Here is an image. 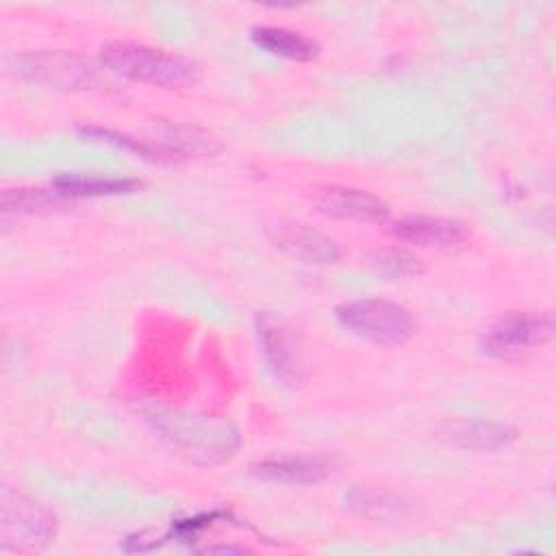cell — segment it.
<instances>
[{"instance_id":"cell-1","label":"cell","mask_w":556,"mask_h":556,"mask_svg":"<svg viewBox=\"0 0 556 556\" xmlns=\"http://www.w3.org/2000/svg\"><path fill=\"white\" fill-rule=\"evenodd\" d=\"M102 65L111 72L148 85L182 87L195 83L198 67L193 61L143 43L111 41L100 52Z\"/></svg>"},{"instance_id":"cell-2","label":"cell","mask_w":556,"mask_h":556,"mask_svg":"<svg viewBox=\"0 0 556 556\" xmlns=\"http://www.w3.org/2000/svg\"><path fill=\"white\" fill-rule=\"evenodd\" d=\"M337 319L350 332L380 345H400L415 332L413 315L389 300L363 298L337 306Z\"/></svg>"},{"instance_id":"cell-3","label":"cell","mask_w":556,"mask_h":556,"mask_svg":"<svg viewBox=\"0 0 556 556\" xmlns=\"http://www.w3.org/2000/svg\"><path fill=\"white\" fill-rule=\"evenodd\" d=\"M154 424L172 443L189 456H202V463L208 465L228 458L239 443L237 432L222 421L211 424L189 415H159Z\"/></svg>"},{"instance_id":"cell-4","label":"cell","mask_w":556,"mask_h":556,"mask_svg":"<svg viewBox=\"0 0 556 556\" xmlns=\"http://www.w3.org/2000/svg\"><path fill=\"white\" fill-rule=\"evenodd\" d=\"M261 352L276 376L287 387H300L306 378L304 350L298 332L278 315L263 311L254 317Z\"/></svg>"},{"instance_id":"cell-5","label":"cell","mask_w":556,"mask_h":556,"mask_svg":"<svg viewBox=\"0 0 556 556\" xmlns=\"http://www.w3.org/2000/svg\"><path fill=\"white\" fill-rule=\"evenodd\" d=\"M554 332L549 313H508L493 321L482 337V352L493 358H513L545 343Z\"/></svg>"},{"instance_id":"cell-6","label":"cell","mask_w":556,"mask_h":556,"mask_svg":"<svg viewBox=\"0 0 556 556\" xmlns=\"http://www.w3.org/2000/svg\"><path fill=\"white\" fill-rule=\"evenodd\" d=\"M4 541L17 547H41L54 536V515L33 497L4 489L2 493Z\"/></svg>"},{"instance_id":"cell-7","label":"cell","mask_w":556,"mask_h":556,"mask_svg":"<svg viewBox=\"0 0 556 556\" xmlns=\"http://www.w3.org/2000/svg\"><path fill=\"white\" fill-rule=\"evenodd\" d=\"M13 70L30 80L78 89L93 80V70L67 52H28L13 59Z\"/></svg>"},{"instance_id":"cell-8","label":"cell","mask_w":556,"mask_h":556,"mask_svg":"<svg viewBox=\"0 0 556 556\" xmlns=\"http://www.w3.org/2000/svg\"><path fill=\"white\" fill-rule=\"evenodd\" d=\"M313 204L319 213L337 219L384 222L389 217V206L378 195L343 185H326L315 189Z\"/></svg>"},{"instance_id":"cell-9","label":"cell","mask_w":556,"mask_h":556,"mask_svg":"<svg viewBox=\"0 0 556 556\" xmlns=\"http://www.w3.org/2000/svg\"><path fill=\"white\" fill-rule=\"evenodd\" d=\"M269 237L280 250L304 263L326 265L339 258V245L334 239L300 222H280L269 230Z\"/></svg>"},{"instance_id":"cell-10","label":"cell","mask_w":556,"mask_h":556,"mask_svg":"<svg viewBox=\"0 0 556 556\" xmlns=\"http://www.w3.org/2000/svg\"><path fill=\"white\" fill-rule=\"evenodd\" d=\"M334 471V458L324 454L282 456L252 465V473L261 480L285 484H313L326 480Z\"/></svg>"},{"instance_id":"cell-11","label":"cell","mask_w":556,"mask_h":556,"mask_svg":"<svg viewBox=\"0 0 556 556\" xmlns=\"http://www.w3.org/2000/svg\"><path fill=\"white\" fill-rule=\"evenodd\" d=\"M391 232L406 243L419 248H447L465 237L460 222L439 215H408L393 224Z\"/></svg>"},{"instance_id":"cell-12","label":"cell","mask_w":556,"mask_h":556,"mask_svg":"<svg viewBox=\"0 0 556 556\" xmlns=\"http://www.w3.org/2000/svg\"><path fill=\"white\" fill-rule=\"evenodd\" d=\"M54 191L63 200L72 198H100V195H119L132 193L143 187L141 180L132 178H104V176H85V174H61L52 180Z\"/></svg>"},{"instance_id":"cell-13","label":"cell","mask_w":556,"mask_h":556,"mask_svg":"<svg viewBox=\"0 0 556 556\" xmlns=\"http://www.w3.org/2000/svg\"><path fill=\"white\" fill-rule=\"evenodd\" d=\"M250 37L265 52L291 61H311L319 52V46L313 39L280 26H254Z\"/></svg>"},{"instance_id":"cell-14","label":"cell","mask_w":556,"mask_h":556,"mask_svg":"<svg viewBox=\"0 0 556 556\" xmlns=\"http://www.w3.org/2000/svg\"><path fill=\"white\" fill-rule=\"evenodd\" d=\"M517 437L515 428L502 421H465L452 426L450 441L471 450H500L513 443Z\"/></svg>"},{"instance_id":"cell-15","label":"cell","mask_w":556,"mask_h":556,"mask_svg":"<svg viewBox=\"0 0 556 556\" xmlns=\"http://www.w3.org/2000/svg\"><path fill=\"white\" fill-rule=\"evenodd\" d=\"M78 132L83 137H89V139H96V141H104V143H113L117 148H124L146 161H154V163H172L174 156L165 150V148H152L148 143H141L139 139H132L124 132H117V130H111V128H100V126H80Z\"/></svg>"},{"instance_id":"cell-16","label":"cell","mask_w":556,"mask_h":556,"mask_svg":"<svg viewBox=\"0 0 556 556\" xmlns=\"http://www.w3.org/2000/svg\"><path fill=\"white\" fill-rule=\"evenodd\" d=\"M345 502L352 510L369 519H389L400 513L402 502L389 493L369 491V489H354L345 495Z\"/></svg>"},{"instance_id":"cell-17","label":"cell","mask_w":556,"mask_h":556,"mask_svg":"<svg viewBox=\"0 0 556 556\" xmlns=\"http://www.w3.org/2000/svg\"><path fill=\"white\" fill-rule=\"evenodd\" d=\"M367 263L382 276L389 278H404V276H415L424 267L419 258H415L410 252L400 250V248H389V250H376L367 256Z\"/></svg>"}]
</instances>
